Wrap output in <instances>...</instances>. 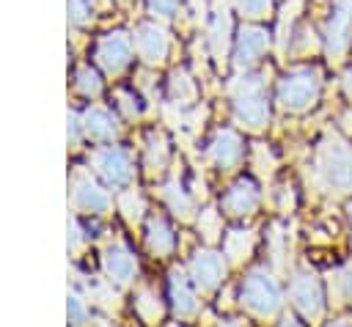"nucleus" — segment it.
<instances>
[{
  "label": "nucleus",
  "instance_id": "f257e3e1",
  "mask_svg": "<svg viewBox=\"0 0 352 327\" xmlns=\"http://www.w3.org/2000/svg\"><path fill=\"white\" fill-rule=\"evenodd\" d=\"M316 173L333 192H352V146L327 135L316 151Z\"/></svg>",
  "mask_w": 352,
  "mask_h": 327
},
{
  "label": "nucleus",
  "instance_id": "f03ea898",
  "mask_svg": "<svg viewBox=\"0 0 352 327\" xmlns=\"http://www.w3.org/2000/svg\"><path fill=\"white\" fill-rule=\"evenodd\" d=\"M234 115L250 129H258L270 118V104L261 77H242L234 85Z\"/></svg>",
  "mask_w": 352,
  "mask_h": 327
},
{
  "label": "nucleus",
  "instance_id": "7ed1b4c3",
  "mask_svg": "<svg viewBox=\"0 0 352 327\" xmlns=\"http://www.w3.org/2000/svg\"><path fill=\"white\" fill-rule=\"evenodd\" d=\"M319 91H322L319 71L316 69H297V71H292L280 80L278 102H280L283 110L300 113V110H308L319 99Z\"/></svg>",
  "mask_w": 352,
  "mask_h": 327
},
{
  "label": "nucleus",
  "instance_id": "20e7f679",
  "mask_svg": "<svg viewBox=\"0 0 352 327\" xmlns=\"http://www.w3.org/2000/svg\"><path fill=\"white\" fill-rule=\"evenodd\" d=\"M280 286L267 269H253L242 283V305L256 316H275L280 308Z\"/></svg>",
  "mask_w": 352,
  "mask_h": 327
},
{
  "label": "nucleus",
  "instance_id": "39448f33",
  "mask_svg": "<svg viewBox=\"0 0 352 327\" xmlns=\"http://www.w3.org/2000/svg\"><path fill=\"white\" fill-rule=\"evenodd\" d=\"M352 44V0H333L324 27V47L330 58H341Z\"/></svg>",
  "mask_w": 352,
  "mask_h": 327
},
{
  "label": "nucleus",
  "instance_id": "423d86ee",
  "mask_svg": "<svg viewBox=\"0 0 352 327\" xmlns=\"http://www.w3.org/2000/svg\"><path fill=\"white\" fill-rule=\"evenodd\" d=\"M289 294H292L294 308L305 319H319L322 316V311H324V294H322V286H319L316 275H308V272L294 275Z\"/></svg>",
  "mask_w": 352,
  "mask_h": 327
},
{
  "label": "nucleus",
  "instance_id": "0eeeda50",
  "mask_svg": "<svg viewBox=\"0 0 352 327\" xmlns=\"http://www.w3.org/2000/svg\"><path fill=\"white\" fill-rule=\"evenodd\" d=\"M94 165L96 170L102 173V179L113 187H124L129 179H132V162L126 157L124 148L118 146H107V148H99L94 154Z\"/></svg>",
  "mask_w": 352,
  "mask_h": 327
},
{
  "label": "nucleus",
  "instance_id": "6e6552de",
  "mask_svg": "<svg viewBox=\"0 0 352 327\" xmlns=\"http://www.w3.org/2000/svg\"><path fill=\"white\" fill-rule=\"evenodd\" d=\"M96 60L107 69V71H121L126 63H129V55H132V41L126 33L116 30V33H107L104 38H99L96 49H94Z\"/></svg>",
  "mask_w": 352,
  "mask_h": 327
},
{
  "label": "nucleus",
  "instance_id": "1a4fd4ad",
  "mask_svg": "<svg viewBox=\"0 0 352 327\" xmlns=\"http://www.w3.org/2000/svg\"><path fill=\"white\" fill-rule=\"evenodd\" d=\"M168 33L151 22L135 27V49L146 63H162L168 55Z\"/></svg>",
  "mask_w": 352,
  "mask_h": 327
},
{
  "label": "nucleus",
  "instance_id": "9d476101",
  "mask_svg": "<svg viewBox=\"0 0 352 327\" xmlns=\"http://www.w3.org/2000/svg\"><path fill=\"white\" fill-rule=\"evenodd\" d=\"M267 44H270V36H267L264 27H253V25L242 27V30H239V38H236L234 66H236L239 71H242V69H250V66L264 55Z\"/></svg>",
  "mask_w": 352,
  "mask_h": 327
},
{
  "label": "nucleus",
  "instance_id": "9b49d317",
  "mask_svg": "<svg viewBox=\"0 0 352 327\" xmlns=\"http://www.w3.org/2000/svg\"><path fill=\"white\" fill-rule=\"evenodd\" d=\"M226 272V264H223V256L214 253V250H204V253H195V258L190 261V280L201 289V291H209L220 283Z\"/></svg>",
  "mask_w": 352,
  "mask_h": 327
},
{
  "label": "nucleus",
  "instance_id": "f8f14e48",
  "mask_svg": "<svg viewBox=\"0 0 352 327\" xmlns=\"http://www.w3.org/2000/svg\"><path fill=\"white\" fill-rule=\"evenodd\" d=\"M256 206H258V190H256V184H253L250 179H239V181L223 195V209H226V214H231V217H245V214H250Z\"/></svg>",
  "mask_w": 352,
  "mask_h": 327
},
{
  "label": "nucleus",
  "instance_id": "ddd939ff",
  "mask_svg": "<svg viewBox=\"0 0 352 327\" xmlns=\"http://www.w3.org/2000/svg\"><path fill=\"white\" fill-rule=\"evenodd\" d=\"M72 198H74V206H80L82 212H94V214H99V212H104V209L110 206L107 192H104L99 184H94L88 176H82V173L74 176Z\"/></svg>",
  "mask_w": 352,
  "mask_h": 327
},
{
  "label": "nucleus",
  "instance_id": "4468645a",
  "mask_svg": "<svg viewBox=\"0 0 352 327\" xmlns=\"http://www.w3.org/2000/svg\"><path fill=\"white\" fill-rule=\"evenodd\" d=\"M102 264H104L107 278L116 280V283H129V280L135 278V272H138L135 256H132L124 245H113V247H107Z\"/></svg>",
  "mask_w": 352,
  "mask_h": 327
},
{
  "label": "nucleus",
  "instance_id": "2eb2a0df",
  "mask_svg": "<svg viewBox=\"0 0 352 327\" xmlns=\"http://www.w3.org/2000/svg\"><path fill=\"white\" fill-rule=\"evenodd\" d=\"M209 157L220 165V168H234L239 159H242V140L231 132V129H223L214 135V140L209 143Z\"/></svg>",
  "mask_w": 352,
  "mask_h": 327
},
{
  "label": "nucleus",
  "instance_id": "dca6fc26",
  "mask_svg": "<svg viewBox=\"0 0 352 327\" xmlns=\"http://www.w3.org/2000/svg\"><path fill=\"white\" fill-rule=\"evenodd\" d=\"M170 300H173V311L179 316H190L198 308L195 291L190 289V280H187V275L182 269H173L170 272Z\"/></svg>",
  "mask_w": 352,
  "mask_h": 327
},
{
  "label": "nucleus",
  "instance_id": "f3484780",
  "mask_svg": "<svg viewBox=\"0 0 352 327\" xmlns=\"http://www.w3.org/2000/svg\"><path fill=\"white\" fill-rule=\"evenodd\" d=\"M82 129H85V135H91V137H96V140H110V137H116V132H118L116 118H113L107 110H102V107H91V110L82 115Z\"/></svg>",
  "mask_w": 352,
  "mask_h": 327
},
{
  "label": "nucleus",
  "instance_id": "a211bd4d",
  "mask_svg": "<svg viewBox=\"0 0 352 327\" xmlns=\"http://www.w3.org/2000/svg\"><path fill=\"white\" fill-rule=\"evenodd\" d=\"M146 247L154 256H165L173 250V231L162 217H151L148 220V234H146Z\"/></svg>",
  "mask_w": 352,
  "mask_h": 327
},
{
  "label": "nucleus",
  "instance_id": "6ab92c4d",
  "mask_svg": "<svg viewBox=\"0 0 352 327\" xmlns=\"http://www.w3.org/2000/svg\"><path fill=\"white\" fill-rule=\"evenodd\" d=\"M253 250V234L250 231H231L226 236V256L231 261H245Z\"/></svg>",
  "mask_w": 352,
  "mask_h": 327
},
{
  "label": "nucleus",
  "instance_id": "aec40b11",
  "mask_svg": "<svg viewBox=\"0 0 352 327\" xmlns=\"http://www.w3.org/2000/svg\"><path fill=\"white\" fill-rule=\"evenodd\" d=\"M228 33H231V22L226 16V11H217L214 22H212V30H209V47L217 58H223L226 47H228Z\"/></svg>",
  "mask_w": 352,
  "mask_h": 327
},
{
  "label": "nucleus",
  "instance_id": "412c9836",
  "mask_svg": "<svg viewBox=\"0 0 352 327\" xmlns=\"http://www.w3.org/2000/svg\"><path fill=\"white\" fill-rule=\"evenodd\" d=\"M162 195H165L168 206H170L176 214H182V217H187V214H190L192 201H190V195L184 192V187H182L179 181H168V184H165V190H162Z\"/></svg>",
  "mask_w": 352,
  "mask_h": 327
},
{
  "label": "nucleus",
  "instance_id": "4be33fe9",
  "mask_svg": "<svg viewBox=\"0 0 352 327\" xmlns=\"http://www.w3.org/2000/svg\"><path fill=\"white\" fill-rule=\"evenodd\" d=\"M135 311H138V316H140L146 324H157L160 316H162V305H160V300H157L151 291H140V297H138V302H135Z\"/></svg>",
  "mask_w": 352,
  "mask_h": 327
},
{
  "label": "nucleus",
  "instance_id": "5701e85b",
  "mask_svg": "<svg viewBox=\"0 0 352 327\" xmlns=\"http://www.w3.org/2000/svg\"><path fill=\"white\" fill-rule=\"evenodd\" d=\"M165 162H168V146L160 135H151L148 148H146V165H148V170H162Z\"/></svg>",
  "mask_w": 352,
  "mask_h": 327
},
{
  "label": "nucleus",
  "instance_id": "b1692460",
  "mask_svg": "<svg viewBox=\"0 0 352 327\" xmlns=\"http://www.w3.org/2000/svg\"><path fill=\"white\" fill-rule=\"evenodd\" d=\"M77 88H80V93H85V96H96V93L102 91L99 74H96L91 66H82V69H77Z\"/></svg>",
  "mask_w": 352,
  "mask_h": 327
},
{
  "label": "nucleus",
  "instance_id": "393cba45",
  "mask_svg": "<svg viewBox=\"0 0 352 327\" xmlns=\"http://www.w3.org/2000/svg\"><path fill=\"white\" fill-rule=\"evenodd\" d=\"M118 206H121L124 217L135 223V220L140 217V212H143V198H140L135 190H129V192H124V195L118 198Z\"/></svg>",
  "mask_w": 352,
  "mask_h": 327
},
{
  "label": "nucleus",
  "instance_id": "a878e982",
  "mask_svg": "<svg viewBox=\"0 0 352 327\" xmlns=\"http://www.w3.org/2000/svg\"><path fill=\"white\" fill-rule=\"evenodd\" d=\"M170 93L182 102V99H192V93H195V85H192V80L184 74V71H176L173 77H170Z\"/></svg>",
  "mask_w": 352,
  "mask_h": 327
},
{
  "label": "nucleus",
  "instance_id": "bb28decb",
  "mask_svg": "<svg viewBox=\"0 0 352 327\" xmlns=\"http://www.w3.org/2000/svg\"><path fill=\"white\" fill-rule=\"evenodd\" d=\"M198 228H201V234H204L209 242H212V239H217V234H220V217H217V212H214V209L201 212Z\"/></svg>",
  "mask_w": 352,
  "mask_h": 327
},
{
  "label": "nucleus",
  "instance_id": "cd10ccee",
  "mask_svg": "<svg viewBox=\"0 0 352 327\" xmlns=\"http://www.w3.org/2000/svg\"><path fill=\"white\" fill-rule=\"evenodd\" d=\"M69 322L77 324V327L88 322V305H85V300H80L77 294H69Z\"/></svg>",
  "mask_w": 352,
  "mask_h": 327
},
{
  "label": "nucleus",
  "instance_id": "c85d7f7f",
  "mask_svg": "<svg viewBox=\"0 0 352 327\" xmlns=\"http://www.w3.org/2000/svg\"><path fill=\"white\" fill-rule=\"evenodd\" d=\"M234 5L245 16H264L270 11V0H234Z\"/></svg>",
  "mask_w": 352,
  "mask_h": 327
},
{
  "label": "nucleus",
  "instance_id": "c756f323",
  "mask_svg": "<svg viewBox=\"0 0 352 327\" xmlns=\"http://www.w3.org/2000/svg\"><path fill=\"white\" fill-rule=\"evenodd\" d=\"M91 297H94L99 305H107V308L116 305V291H113L107 283H94V286H91Z\"/></svg>",
  "mask_w": 352,
  "mask_h": 327
},
{
  "label": "nucleus",
  "instance_id": "7c9ffc66",
  "mask_svg": "<svg viewBox=\"0 0 352 327\" xmlns=\"http://www.w3.org/2000/svg\"><path fill=\"white\" fill-rule=\"evenodd\" d=\"M179 3L182 0H148V11L154 16H170V14H176Z\"/></svg>",
  "mask_w": 352,
  "mask_h": 327
},
{
  "label": "nucleus",
  "instance_id": "2f4dec72",
  "mask_svg": "<svg viewBox=\"0 0 352 327\" xmlns=\"http://www.w3.org/2000/svg\"><path fill=\"white\" fill-rule=\"evenodd\" d=\"M69 14H72L74 22H82V19L88 16V5H85V0H69Z\"/></svg>",
  "mask_w": 352,
  "mask_h": 327
},
{
  "label": "nucleus",
  "instance_id": "473e14b6",
  "mask_svg": "<svg viewBox=\"0 0 352 327\" xmlns=\"http://www.w3.org/2000/svg\"><path fill=\"white\" fill-rule=\"evenodd\" d=\"M341 291L346 300H352V264H346L341 272Z\"/></svg>",
  "mask_w": 352,
  "mask_h": 327
},
{
  "label": "nucleus",
  "instance_id": "72a5a7b5",
  "mask_svg": "<svg viewBox=\"0 0 352 327\" xmlns=\"http://www.w3.org/2000/svg\"><path fill=\"white\" fill-rule=\"evenodd\" d=\"M80 126H82V124L77 121V115H74V113H69V140H72V143L77 140V129H80Z\"/></svg>",
  "mask_w": 352,
  "mask_h": 327
},
{
  "label": "nucleus",
  "instance_id": "f704fd0d",
  "mask_svg": "<svg viewBox=\"0 0 352 327\" xmlns=\"http://www.w3.org/2000/svg\"><path fill=\"white\" fill-rule=\"evenodd\" d=\"M344 91H346V96H352V69H346V74H344Z\"/></svg>",
  "mask_w": 352,
  "mask_h": 327
},
{
  "label": "nucleus",
  "instance_id": "c9c22d12",
  "mask_svg": "<svg viewBox=\"0 0 352 327\" xmlns=\"http://www.w3.org/2000/svg\"><path fill=\"white\" fill-rule=\"evenodd\" d=\"M327 327H352V319H336V322L327 324Z\"/></svg>",
  "mask_w": 352,
  "mask_h": 327
},
{
  "label": "nucleus",
  "instance_id": "e433bc0d",
  "mask_svg": "<svg viewBox=\"0 0 352 327\" xmlns=\"http://www.w3.org/2000/svg\"><path fill=\"white\" fill-rule=\"evenodd\" d=\"M278 327H300V324H297V322H294V319H283V322H280V324H278Z\"/></svg>",
  "mask_w": 352,
  "mask_h": 327
},
{
  "label": "nucleus",
  "instance_id": "4c0bfd02",
  "mask_svg": "<svg viewBox=\"0 0 352 327\" xmlns=\"http://www.w3.org/2000/svg\"><path fill=\"white\" fill-rule=\"evenodd\" d=\"M220 327H239L236 322H226V324H220Z\"/></svg>",
  "mask_w": 352,
  "mask_h": 327
},
{
  "label": "nucleus",
  "instance_id": "58836bf2",
  "mask_svg": "<svg viewBox=\"0 0 352 327\" xmlns=\"http://www.w3.org/2000/svg\"><path fill=\"white\" fill-rule=\"evenodd\" d=\"M349 223H352V206H349Z\"/></svg>",
  "mask_w": 352,
  "mask_h": 327
}]
</instances>
